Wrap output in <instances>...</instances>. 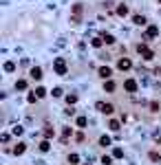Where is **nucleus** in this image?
<instances>
[{
    "label": "nucleus",
    "instance_id": "29",
    "mask_svg": "<svg viewBox=\"0 0 161 165\" xmlns=\"http://www.w3.org/2000/svg\"><path fill=\"white\" fill-rule=\"evenodd\" d=\"M102 163H104V165H110V163H113V158H110V156H106V154H104V156H102Z\"/></svg>",
    "mask_w": 161,
    "mask_h": 165
},
{
    "label": "nucleus",
    "instance_id": "27",
    "mask_svg": "<svg viewBox=\"0 0 161 165\" xmlns=\"http://www.w3.org/2000/svg\"><path fill=\"white\" fill-rule=\"evenodd\" d=\"M53 134H55V132H53V128H47V130H44V136H47V139H51Z\"/></svg>",
    "mask_w": 161,
    "mask_h": 165
},
{
    "label": "nucleus",
    "instance_id": "11",
    "mask_svg": "<svg viewBox=\"0 0 161 165\" xmlns=\"http://www.w3.org/2000/svg\"><path fill=\"white\" fill-rule=\"evenodd\" d=\"M117 15H121V18L128 15V7H126V4H119V7H117Z\"/></svg>",
    "mask_w": 161,
    "mask_h": 165
},
{
    "label": "nucleus",
    "instance_id": "21",
    "mask_svg": "<svg viewBox=\"0 0 161 165\" xmlns=\"http://www.w3.org/2000/svg\"><path fill=\"white\" fill-rule=\"evenodd\" d=\"M150 161L159 163V161H161V154H159V152H150Z\"/></svg>",
    "mask_w": 161,
    "mask_h": 165
},
{
    "label": "nucleus",
    "instance_id": "22",
    "mask_svg": "<svg viewBox=\"0 0 161 165\" xmlns=\"http://www.w3.org/2000/svg\"><path fill=\"white\" fill-rule=\"evenodd\" d=\"M77 128H86V117H77Z\"/></svg>",
    "mask_w": 161,
    "mask_h": 165
},
{
    "label": "nucleus",
    "instance_id": "10",
    "mask_svg": "<svg viewBox=\"0 0 161 165\" xmlns=\"http://www.w3.org/2000/svg\"><path fill=\"white\" fill-rule=\"evenodd\" d=\"M24 150H27L24 143H18V145L13 147V154H16V156H20V154H24Z\"/></svg>",
    "mask_w": 161,
    "mask_h": 165
},
{
    "label": "nucleus",
    "instance_id": "26",
    "mask_svg": "<svg viewBox=\"0 0 161 165\" xmlns=\"http://www.w3.org/2000/svg\"><path fill=\"white\" fill-rule=\"evenodd\" d=\"M75 101H77V95H69V97H66V104L69 106H73Z\"/></svg>",
    "mask_w": 161,
    "mask_h": 165
},
{
    "label": "nucleus",
    "instance_id": "2",
    "mask_svg": "<svg viewBox=\"0 0 161 165\" xmlns=\"http://www.w3.org/2000/svg\"><path fill=\"white\" fill-rule=\"evenodd\" d=\"M137 51H139V55H141L143 60H152V57H154L152 49H148V44H139V46H137Z\"/></svg>",
    "mask_w": 161,
    "mask_h": 165
},
{
    "label": "nucleus",
    "instance_id": "31",
    "mask_svg": "<svg viewBox=\"0 0 161 165\" xmlns=\"http://www.w3.org/2000/svg\"><path fill=\"white\" fill-rule=\"evenodd\" d=\"M150 108H152V112H159V104H157V101H152Z\"/></svg>",
    "mask_w": 161,
    "mask_h": 165
},
{
    "label": "nucleus",
    "instance_id": "23",
    "mask_svg": "<svg viewBox=\"0 0 161 165\" xmlns=\"http://www.w3.org/2000/svg\"><path fill=\"white\" fill-rule=\"evenodd\" d=\"M99 143H102L104 147H106V145H110V136H106V134H104L102 139H99Z\"/></svg>",
    "mask_w": 161,
    "mask_h": 165
},
{
    "label": "nucleus",
    "instance_id": "28",
    "mask_svg": "<svg viewBox=\"0 0 161 165\" xmlns=\"http://www.w3.org/2000/svg\"><path fill=\"white\" fill-rule=\"evenodd\" d=\"M35 99H40V97H38V95H29V97H27V101H29V104H35Z\"/></svg>",
    "mask_w": 161,
    "mask_h": 165
},
{
    "label": "nucleus",
    "instance_id": "4",
    "mask_svg": "<svg viewBox=\"0 0 161 165\" xmlns=\"http://www.w3.org/2000/svg\"><path fill=\"white\" fill-rule=\"evenodd\" d=\"M159 35V27L157 24H150L146 29V33H143V40H152V38H157Z\"/></svg>",
    "mask_w": 161,
    "mask_h": 165
},
{
    "label": "nucleus",
    "instance_id": "6",
    "mask_svg": "<svg viewBox=\"0 0 161 165\" xmlns=\"http://www.w3.org/2000/svg\"><path fill=\"white\" fill-rule=\"evenodd\" d=\"M124 88L128 90V93H137V82H135V79H126V82H124Z\"/></svg>",
    "mask_w": 161,
    "mask_h": 165
},
{
    "label": "nucleus",
    "instance_id": "19",
    "mask_svg": "<svg viewBox=\"0 0 161 165\" xmlns=\"http://www.w3.org/2000/svg\"><path fill=\"white\" fill-rule=\"evenodd\" d=\"M4 71H7V73H13V71H16V64H13V62H7V64H4Z\"/></svg>",
    "mask_w": 161,
    "mask_h": 165
},
{
    "label": "nucleus",
    "instance_id": "24",
    "mask_svg": "<svg viewBox=\"0 0 161 165\" xmlns=\"http://www.w3.org/2000/svg\"><path fill=\"white\" fill-rule=\"evenodd\" d=\"M102 44H104V38H95V40H93V46H95V49H99Z\"/></svg>",
    "mask_w": 161,
    "mask_h": 165
},
{
    "label": "nucleus",
    "instance_id": "5",
    "mask_svg": "<svg viewBox=\"0 0 161 165\" xmlns=\"http://www.w3.org/2000/svg\"><path fill=\"white\" fill-rule=\"evenodd\" d=\"M117 68H119V71H130V68H132V62H130L128 57H121V60L117 62Z\"/></svg>",
    "mask_w": 161,
    "mask_h": 165
},
{
    "label": "nucleus",
    "instance_id": "3",
    "mask_svg": "<svg viewBox=\"0 0 161 165\" xmlns=\"http://www.w3.org/2000/svg\"><path fill=\"white\" fill-rule=\"evenodd\" d=\"M82 11H84V7H82V2H75L73 4V15H71V22H80V18H82Z\"/></svg>",
    "mask_w": 161,
    "mask_h": 165
},
{
    "label": "nucleus",
    "instance_id": "14",
    "mask_svg": "<svg viewBox=\"0 0 161 165\" xmlns=\"http://www.w3.org/2000/svg\"><path fill=\"white\" fill-rule=\"evenodd\" d=\"M69 163L71 165H77V163H80V154H69Z\"/></svg>",
    "mask_w": 161,
    "mask_h": 165
},
{
    "label": "nucleus",
    "instance_id": "17",
    "mask_svg": "<svg viewBox=\"0 0 161 165\" xmlns=\"http://www.w3.org/2000/svg\"><path fill=\"white\" fill-rule=\"evenodd\" d=\"M102 38H104V42H106V44H115V38L110 35V33H104Z\"/></svg>",
    "mask_w": 161,
    "mask_h": 165
},
{
    "label": "nucleus",
    "instance_id": "15",
    "mask_svg": "<svg viewBox=\"0 0 161 165\" xmlns=\"http://www.w3.org/2000/svg\"><path fill=\"white\" fill-rule=\"evenodd\" d=\"M108 128L113 130V132H117V130H119V121H117V119H113V121L108 123Z\"/></svg>",
    "mask_w": 161,
    "mask_h": 165
},
{
    "label": "nucleus",
    "instance_id": "9",
    "mask_svg": "<svg viewBox=\"0 0 161 165\" xmlns=\"http://www.w3.org/2000/svg\"><path fill=\"white\" fill-rule=\"evenodd\" d=\"M132 22H135L137 27H143V24H146V18H143V15H139V13H137V15H132Z\"/></svg>",
    "mask_w": 161,
    "mask_h": 165
},
{
    "label": "nucleus",
    "instance_id": "33",
    "mask_svg": "<svg viewBox=\"0 0 161 165\" xmlns=\"http://www.w3.org/2000/svg\"><path fill=\"white\" fill-rule=\"evenodd\" d=\"M62 95V88H53V97H60Z\"/></svg>",
    "mask_w": 161,
    "mask_h": 165
},
{
    "label": "nucleus",
    "instance_id": "1",
    "mask_svg": "<svg viewBox=\"0 0 161 165\" xmlns=\"http://www.w3.org/2000/svg\"><path fill=\"white\" fill-rule=\"evenodd\" d=\"M53 68H55V73H58V75H66V62H64V57H55Z\"/></svg>",
    "mask_w": 161,
    "mask_h": 165
},
{
    "label": "nucleus",
    "instance_id": "35",
    "mask_svg": "<svg viewBox=\"0 0 161 165\" xmlns=\"http://www.w3.org/2000/svg\"><path fill=\"white\" fill-rule=\"evenodd\" d=\"M86 165H88V163H86Z\"/></svg>",
    "mask_w": 161,
    "mask_h": 165
},
{
    "label": "nucleus",
    "instance_id": "12",
    "mask_svg": "<svg viewBox=\"0 0 161 165\" xmlns=\"http://www.w3.org/2000/svg\"><path fill=\"white\" fill-rule=\"evenodd\" d=\"M113 110H115L113 104H104V110L102 112H104V115H113Z\"/></svg>",
    "mask_w": 161,
    "mask_h": 165
},
{
    "label": "nucleus",
    "instance_id": "7",
    "mask_svg": "<svg viewBox=\"0 0 161 165\" xmlns=\"http://www.w3.org/2000/svg\"><path fill=\"white\" fill-rule=\"evenodd\" d=\"M99 75H102L104 79H110V75H113V71H110L108 66H102V68H99Z\"/></svg>",
    "mask_w": 161,
    "mask_h": 165
},
{
    "label": "nucleus",
    "instance_id": "25",
    "mask_svg": "<svg viewBox=\"0 0 161 165\" xmlns=\"http://www.w3.org/2000/svg\"><path fill=\"white\" fill-rule=\"evenodd\" d=\"M35 95H38V97L42 99V97H47V90H44V88L40 86V88H35Z\"/></svg>",
    "mask_w": 161,
    "mask_h": 165
},
{
    "label": "nucleus",
    "instance_id": "13",
    "mask_svg": "<svg viewBox=\"0 0 161 165\" xmlns=\"http://www.w3.org/2000/svg\"><path fill=\"white\" fill-rule=\"evenodd\" d=\"M40 150H42V152H49V150H51V143H49V139H44L42 143H40Z\"/></svg>",
    "mask_w": 161,
    "mask_h": 165
},
{
    "label": "nucleus",
    "instance_id": "18",
    "mask_svg": "<svg viewBox=\"0 0 161 165\" xmlns=\"http://www.w3.org/2000/svg\"><path fill=\"white\" fill-rule=\"evenodd\" d=\"M104 88H106L108 93H113V90H115V82H110V79H106V84H104Z\"/></svg>",
    "mask_w": 161,
    "mask_h": 165
},
{
    "label": "nucleus",
    "instance_id": "30",
    "mask_svg": "<svg viewBox=\"0 0 161 165\" xmlns=\"http://www.w3.org/2000/svg\"><path fill=\"white\" fill-rule=\"evenodd\" d=\"M71 134H73V130H71V128H66V130H64V141H66V139H69V136H71Z\"/></svg>",
    "mask_w": 161,
    "mask_h": 165
},
{
    "label": "nucleus",
    "instance_id": "20",
    "mask_svg": "<svg viewBox=\"0 0 161 165\" xmlns=\"http://www.w3.org/2000/svg\"><path fill=\"white\" fill-rule=\"evenodd\" d=\"M113 156H115V158H121V156H124V150H121V147H115V150H113Z\"/></svg>",
    "mask_w": 161,
    "mask_h": 165
},
{
    "label": "nucleus",
    "instance_id": "32",
    "mask_svg": "<svg viewBox=\"0 0 161 165\" xmlns=\"http://www.w3.org/2000/svg\"><path fill=\"white\" fill-rule=\"evenodd\" d=\"M13 134H16V136H20V134H22V128H20V126H16V128H13Z\"/></svg>",
    "mask_w": 161,
    "mask_h": 165
},
{
    "label": "nucleus",
    "instance_id": "8",
    "mask_svg": "<svg viewBox=\"0 0 161 165\" xmlns=\"http://www.w3.org/2000/svg\"><path fill=\"white\" fill-rule=\"evenodd\" d=\"M31 77L33 79H42V68L40 66H33L31 68Z\"/></svg>",
    "mask_w": 161,
    "mask_h": 165
},
{
    "label": "nucleus",
    "instance_id": "34",
    "mask_svg": "<svg viewBox=\"0 0 161 165\" xmlns=\"http://www.w3.org/2000/svg\"><path fill=\"white\" fill-rule=\"evenodd\" d=\"M110 165H113V163H110Z\"/></svg>",
    "mask_w": 161,
    "mask_h": 165
},
{
    "label": "nucleus",
    "instance_id": "16",
    "mask_svg": "<svg viewBox=\"0 0 161 165\" xmlns=\"http://www.w3.org/2000/svg\"><path fill=\"white\" fill-rule=\"evenodd\" d=\"M27 88V82L24 79H18V82H16V90H24Z\"/></svg>",
    "mask_w": 161,
    "mask_h": 165
}]
</instances>
